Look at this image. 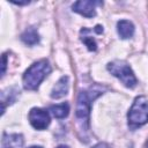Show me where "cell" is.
Instances as JSON below:
<instances>
[{"label": "cell", "mask_w": 148, "mask_h": 148, "mask_svg": "<svg viewBox=\"0 0 148 148\" xmlns=\"http://www.w3.org/2000/svg\"><path fill=\"white\" fill-rule=\"evenodd\" d=\"M21 39L24 44L32 46V45H36L39 42V35H38L37 30L35 28H28L21 35Z\"/></svg>", "instance_id": "cell-9"}, {"label": "cell", "mask_w": 148, "mask_h": 148, "mask_svg": "<svg viewBox=\"0 0 148 148\" xmlns=\"http://www.w3.org/2000/svg\"><path fill=\"white\" fill-rule=\"evenodd\" d=\"M9 148H10V147H9Z\"/></svg>", "instance_id": "cell-17"}, {"label": "cell", "mask_w": 148, "mask_h": 148, "mask_svg": "<svg viewBox=\"0 0 148 148\" xmlns=\"http://www.w3.org/2000/svg\"><path fill=\"white\" fill-rule=\"evenodd\" d=\"M57 148H69L68 146H66V145H60V146H58Z\"/></svg>", "instance_id": "cell-15"}, {"label": "cell", "mask_w": 148, "mask_h": 148, "mask_svg": "<svg viewBox=\"0 0 148 148\" xmlns=\"http://www.w3.org/2000/svg\"><path fill=\"white\" fill-rule=\"evenodd\" d=\"M50 111L58 119L66 118L68 116V113H69V104L67 102H65V103H61V104L51 105L50 106Z\"/></svg>", "instance_id": "cell-10"}, {"label": "cell", "mask_w": 148, "mask_h": 148, "mask_svg": "<svg viewBox=\"0 0 148 148\" xmlns=\"http://www.w3.org/2000/svg\"><path fill=\"white\" fill-rule=\"evenodd\" d=\"M28 118H29L31 126L38 131L45 130L50 125V121H51L49 112L42 108H32L29 111Z\"/></svg>", "instance_id": "cell-5"}, {"label": "cell", "mask_w": 148, "mask_h": 148, "mask_svg": "<svg viewBox=\"0 0 148 148\" xmlns=\"http://www.w3.org/2000/svg\"><path fill=\"white\" fill-rule=\"evenodd\" d=\"M117 31H118V35L120 36V38L127 39V38H131L133 36L134 25L128 20H120L117 23Z\"/></svg>", "instance_id": "cell-8"}, {"label": "cell", "mask_w": 148, "mask_h": 148, "mask_svg": "<svg viewBox=\"0 0 148 148\" xmlns=\"http://www.w3.org/2000/svg\"><path fill=\"white\" fill-rule=\"evenodd\" d=\"M92 148H110V146L108 143H105V142H99V143L95 145Z\"/></svg>", "instance_id": "cell-13"}, {"label": "cell", "mask_w": 148, "mask_h": 148, "mask_svg": "<svg viewBox=\"0 0 148 148\" xmlns=\"http://www.w3.org/2000/svg\"><path fill=\"white\" fill-rule=\"evenodd\" d=\"M94 31H95L96 34H102V32H103V27H102V25H96V27L94 28Z\"/></svg>", "instance_id": "cell-14"}, {"label": "cell", "mask_w": 148, "mask_h": 148, "mask_svg": "<svg viewBox=\"0 0 148 148\" xmlns=\"http://www.w3.org/2000/svg\"><path fill=\"white\" fill-rule=\"evenodd\" d=\"M81 40L86 44V46L88 47L89 51H96V50H97V44H96L95 39H94L91 36H88V35H87L86 28H83V29L81 30Z\"/></svg>", "instance_id": "cell-11"}, {"label": "cell", "mask_w": 148, "mask_h": 148, "mask_svg": "<svg viewBox=\"0 0 148 148\" xmlns=\"http://www.w3.org/2000/svg\"><path fill=\"white\" fill-rule=\"evenodd\" d=\"M104 88L95 84L91 86L88 90H82L79 94L77 103H76V111L75 117L77 120V124L80 126V130L87 131L89 125V114H90V106L94 99H96L101 94H103Z\"/></svg>", "instance_id": "cell-1"}, {"label": "cell", "mask_w": 148, "mask_h": 148, "mask_svg": "<svg viewBox=\"0 0 148 148\" xmlns=\"http://www.w3.org/2000/svg\"><path fill=\"white\" fill-rule=\"evenodd\" d=\"M68 87H69V79H68V76L67 75L61 76L57 81V83L53 86L52 91H51V97L56 98V99L64 97L68 92Z\"/></svg>", "instance_id": "cell-7"}, {"label": "cell", "mask_w": 148, "mask_h": 148, "mask_svg": "<svg viewBox=\"0 0 148 148\" xmlns=\"http://www.w3.org/2000/svg\"><path fill=\"white\" fill-rule=\"evenodd\" d=\"M108 71L116 77H118L121 83L127 88H134L138 83V80L126 61L123 60H113L108 64Z\"/></svg>", "instance_id": "cell-4"}, {"label": "cell", "mask_w": 148, "mask_h": 148, "mask_svg": "<svg viewBox=\"0 0 148 148\" xmlns=\"http://www.w3.org/2000/svg\"><path fill=\"white\" fill-rule=\"evenodd\" d=\"M2 66V68H1V75H3L5 74V72H6V66H7V57H6V54H2V64H1Z\"/></svg>", "instance_id": "cell-12"}, {"label": "cell", "mask_w": 148, "mask_h": 148, "mask_svg": "<svg viewBox=\"0 0 148 148\" xmlns=\"http://www.w3.org/2000/svg\"><path fill=\"white\" fill-rule=\"evenodd\" d=\"M98 5H102V2L92 0H80L73 3L72 9L73 12L83 15L84 17H94L96 15V6Z\"/></svg>", "instance_id": "cell-6"}, {"label": "cell", "mask_w": 148, "mask_h": 148, "mask_svg": "<svg viewBox=\"0 0 148 148\" xmlns=\"http://www.w3.org/2000/svg\"><path fill=\"white\" fill-rule=\"evenodd\" d=\"M128 126L131 128L140 127L148 123V98L146 96H138L127 114Z\"/></svg>", "instance_id": "cell-3"}, {"label": "cell", "mask_w": 148, "mask_h": 148, "mask_svg": "<svg viewBox=\"0 0 148 148\" xmlns=\"http://www.w3.org/2000/svg\"><path fill=\"white\" fill-rule=\"evenodd\" d=\"M51 73V66L46 59L34 62L23 74V86L28 90H36L43 80Z\"/></svg>", "instance_id": "cell-2"}, {"label": "cell", "mask_w": 148, "mask_h": 148, "mask_svg": "<svg viewBox=\"0 0 148 148\" xmlns=\"http://www.w3.org/2000/svg\"><path fill=\"white\" fill-rule=\"evenodd\" d=\"M29 148H43V147H40V146H31Z\"/></svg>", "instance_id": "cell-16"}]
</instances>
